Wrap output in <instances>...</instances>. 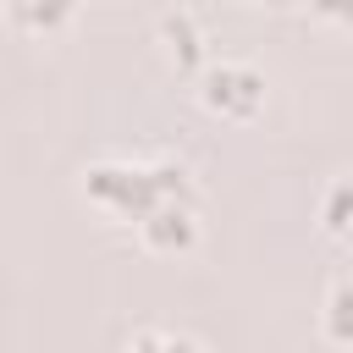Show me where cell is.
Here are the masks:
<instances>
[{
	"instance_id": "9",
	"label": "cell",
	"mask_w": 353,
	"mask_h": 353,
	"mask_svg": "<svg viewBox=\"0 0 353 353\" xmlns=\"http://www.w3.org/2000/svg\"><path fill=\"white\" fill-rule=\"evenodd\" d=\"M309 6H314L325 22H342V17H347V0H309Z\"/></svg>"
},
{
	"instance_id": "5",
	"label": "cell",
	"mask_w": 353,
	"mask_h": 353,
	"mask_svg": "<svg viewBox=\"0 0 353 353\" xmlns=\"http://www.w3.org/2000/svg\"><path fill=\"white\" fill-rule=\"evenodd\" d=\"M0 11L22 33H61L77 17V0H0Z\"/></svg>"
},
{
	"instance_id": "4",
	"label": "cell",
	"mask_w": 353,
	"mask_h": 353,
	"mask_svg": "<svg viewBox=\"0 0 353 353\" xmlns=\"http://www.w3.org/2000/svg\"><path fill=\"white\" fill-rule=\"evenodd\" d=\"M160 44H165V55L182 66V72H199L204 61H210V33H204V22L193 17V11H165L160 17Z\"/></svg>"
},
{
	"instance_id": "3",
	"label": "cell",
	"mask_w": 353,
	"mask_h": 353,
	"mask_svg": "<svg viewBox=\"0 0 353 353\" xmlns=\"http://www.w3.org/2000/svg\"><path fill=\"white\" fill-rule=\"evenodd\" d=\"M199 232H204L199 199H171V204H160V210H149L138 221V243L149 254H188L199 243Z\"/></svg>"
},
{
	"instance_id": "1",
	"label": "cell",
	"mask_w": 353,
	"mask_h": 353,
	"mask_svg": "<svg viewBox=\"0 0 353 353\" xmlns=\"http://www.w3.org/2000/svg\"><path fill=\"white\" fill-rule=\"evenodd\" d=\"M83 199L116 221H143L149 210L171 204V199H199L193 171L182 160H132V154H99L94 165H83Z\"/></svg>"
},
{
	"instance_id": "10",
	"label": "cell",
	"mask_w": 353,
	"mask_h": 353,
	"mask_svg": "<svg viewBox=\"0 0 353 353\" xmlns=\"http://www.w3.org/2000/svg\"><path fill=\"white\" fill-rule=\"evenodd\" d=\"M248 6H287V0H248Z\"/></svg>"
},
{
	"instance_id": "6",
	"label": "cell",
	"mask_w": 353,
	"mask_h": 353,
	"mask_svg": "<svg viewBox=\"0 0 353 353\" xmlns=\"http://www.w3.org/2000/svg\"><path fill=\"white\" fill-rule=\"evenodd\" d=\"M127 353H210L204 342H193V336H182V331H138L132 342H127Z\"/></svg>"
},
{
	"instance_id": "8",
	"label": "cell",
	"mask_w": 353,
	"mask_h": 353,
	"mask_svg": "<svg viewBox=\"0 0 353 353\" xmlns=\"http://www.w3.org/2000/svg\"><path fill=\"white\" fill-rule=\"evenodd\" d=\"M342 199H347V182H331V193H325V232H342Z\"/></svg>"
},
{
	"instance_id": "2",
	"label": "cell",
	"mask_w": 353,
	"mask_h": 353,
	"mask_svg": "<svg viewBox=\"0 0 353 353\" xmlns=\"http://www.w3.org/2000/svg\"><path fill=\"white\" fill-rule=\"evenodd\" d=\"M199 99H204V110H215V116H226V121H248L259 105H265V72L254 66V61H204L199 66Z\"/></svg>"
},
{
	"instance_id": "7",
	"label": "cell",
	"mask_w": 353,
	"mask_h": 353,
	"mask_svg": "<svg viewBox=\"0 0 353 353\" xmlns=\"http://www.w3.org/2000/svg\"><path fill=\"white\" fill-rule=\"evenodd\" d=\"M325 331H331V342H347V331H342V281H331V298H325Z\"/></svg>"
}]
</instances>
